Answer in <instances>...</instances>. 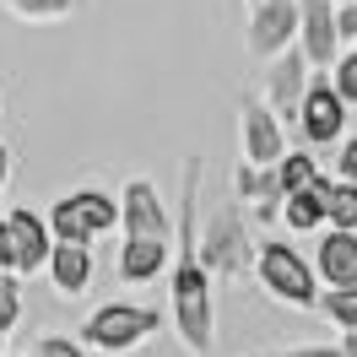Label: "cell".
<instances>
[{
    "mask_svg": "<svg viewBox=\"0 0 357 357\" xmlns=\"http://www.w3.org/2000/svg\"><path fill=\"white\" fill-rule=\"evenodd\" d=\"M211 276L201 255V157H184V195H178V249H174V331L184 352L206 357L217 347V303H211Z\"/></svg>",
    "mask_w": 357,
    "mask_h": 357,
    "instance_id": "cell-1",
    "label": "cell"
},
{
    "mask_svg": "<svg viewBox=\"0 0 357 357\" xmlns=\"http://www.w3.org/2000/svg\"><path fill=\"white\" fill-rule=\"evenodd\" d=\"M157 331H162V314L146 309V303H103V309L87 314L82 341H87L92 352L130 357V352H141V347H146Z\"/></svg>",
    "mask_w": 357,
    "mask_h": 357,
    "instance_id": "cell-2",
    "label": "cell"
},
{
    "mask_svg": "<svg viewBox=\"0 0 357 357\" xmlns=\"http://www.w3.org/2000/svg\"><path fill=\"white\" fill-rule=\"evenodd\" d=\"M255 282L266 287L271 303L319 309V271H314L292 244H260V255H255Z\"/></svg>",
    "mask_w": 357,
    "mask_h": 357,
    "instance_id": "cell-3",
    "label": "cell"
},
{
    "mask_svg": "<svg viewBox=\"0 0 357 357\" xmlns=\"http://www.w3.org/2000/svg\"><path fill=\"white\" fill-rule=\"evenodd\" d=\"M201 255L217 276H244L255 271V255H260V238L244 227V201H222L201 227Z\"/></svg>",
    "mask_w": 357,
    "mask_h": 357,
    "instance_id": "cell-4",
    "label": "cell"
},
{
    "mask_svg": "<svg viewBox=\"0 0 357 357\" xmlns=\"http://www.w3.org/2000/svg\"><path fill=\"white\" fill-rule=\"evenodd\" d=\"M119 222H125V206H119V195L98 190V184H87V190H70V195H60V201L49 206V227H54V238H70V244H92V238L114 233Z\"/></svg>",
    "mask_w": 357,
    "mask_h": 357,
    "instance_id": "cell-5",
    "label": "cell"
},
{
    "mask_svg": "<svg viewBox=\"0 0 357 357\" xmlns=\"http://www.w3.org/2000/svg\"><path fill=\"white\" fill-rule=\"evenodd\" d=\"M298 27H303V0H255L244 44L255 60H276L282 49L298 44Z\"/></svg>",
    "mask_w": 357,
    "mask_h": 357,
    "instance_id": "cell-6",
    "label": "cell"
},
{
    "mask_svg": "<svg viewBox=\"0 0 357 357\" xmlns=\"http://www.w3.org/2000/svg\"><path fill=\"white\" fill-rule=\"evenodd\" d=\"M238 157H249V162H282L287 157V130H282V114L266 103V92L238 98Z\"/></svg>",
    "mask_w": 357,
    "mask_h": 357,
    "instance_id": "cell-7",
    "label": "cell"
},
{
    "mask_svg": "<svg viewBox=\"0 0 357 357\" xmlns=\"http://www.w3.org/2000/svg\"><path fill=\"white\" fill-rule=\"evenodd\" d=\"M119 206H125V222H119L125 238H178V217H168V206H162L152 178H141V174L125 178Z\"/></svg>",
    "mask_w": 357,
    "mask_h": 357,
    "instance_id": "cell-8",
    "label": "cell"
},
{
    "mask_svg": "<svg viewBox=\"0 0 357 357\" xmlns=\"http://www.w3.org/2000/svg\"><path fill=\"white\" fill-rule=\"evenodd\" d=\"M309 82H314V66H309V54H303V44H292L282 49L276 60H266V103L282 119H298L303 114V98H309Z\"/></svg>",
    "mask_w": 357,
    "mask_h": 357,
    "instance_id": "cell-9",
    "label": "cell"
},
{
    "mask_svg": "<svg viewBox=\"0 0 357 357\" xmlns=\"http://www.w3.org/2000/svg\"><path fill=\"white\" fill-rule=\"evenodd\" d=\"M347 109H352V103L335 92L331 70H314L309 98H303V114H298L303 141H309V146H331V141H341V130H347Z\"/></svg>",
    "mask_w": 357,
    "mask_h": 357,
    "instance_id": "cell-10",
    "label": "cell"
},
{
    "mask_svg": "<svg viewBox=\"0 0 357 357\" xmlns=\"http://www.w3.org/2000/svg\"><path fill=\"white\" fill-rule=\"evenodd\" d=\"M298 44L309 54L314 70H331L341 60V6L335 0H303V27H298Z\"/></svg>",
    "mask_w": 357,
    "mask_h": 357,
    "instance_id": "cell-11",
    "label": "cell"
},
{
    "mask_svg": "<svg viewBox=\"0 0 357 357\" xmlns=\"http://www.w3.org/2000/svg\"><path fill=\"white\" fill-rule=\"evenodd\" d=\"M233 190H238V201L249 206V217H282L287 184H282V168H276V162H249V157H238Z\"/></svg>",
    "mask_w": 357,
    "mask_h": 357,
    "instance_id": "cell-12",
    "label": "cell"
},
{
    "mask_svg": "<svg viewBox=\"0 0 357 357\" xmlns=\"http://www.w3.org/2000/svg\"><path fill=\"white\" fill-rule=\"evenodd\" d=\"M6 217H11V233H17V271H22V276L49 271V255H54V227H49V217L33 211V206H11Z\"/></svg>",
    "mask_w": 357,
    "mask_h": 357,
    "instance_id": "cell-13",
    "label": "cell"
},
{
    "mask_svg": "<svg viewBox=\"0 0 357 357\" xmlns=\"http://www.w3.org/2000/svg\"><path fill=\"white\" fill-rule=\"evenodd\" d=\"M314 271L325 287H352L357 282V227H325L314 244Z\"/></svg>",
    "mask_w": 357,
    "mask_h": 357,
    "instance_id": "cell-14",
    "label": "cell"
},
{
    "mask_svg": "<svg viewBox=\"0 0 357 357\" xmlns=\"http://www.w3.org/2000/svg\"><path fill=\"white\" fill-rule=\"evenodd\" d=\"M174 249H178V238H125V249H119V282H130V287L157 282L162 271L174 266Z\"/></svg>",
    "mask_w": 357,
    "mask_h": 357,
    "instance_id": "cell-15",
    "label": "cell"
},
{
    "mask_svg": "<svg viewBox=\"0 0 357 357\" xmlns=\"http://www.w3.org/2000/svg\"><path fill=\"white\" fill-rule=\"evenodd\" d=\"M331 174H319L314 184H303V190H292L287 201H282V222H287V233H319V227H331Z\"/></svg>",
    "mask_w": 357,
    "mask_h": 357,
    "instance_id": "cell-16",
    "label": "cell"
},
{
    "mask_svg": "<svg viewBox=\"0 0 357 357\" xmlns=\"http://www.w3.org/2000/svg\"><path fill=\"white\" fill-rule=\"evenodd\" d=\"M49 287L60 298H82L92 287V244H70V238H54V255H49Z\"/></svg>",
    "mask_w": 357,
    "mask_h": 357,
    "instance_id": "cell-17",
    "label": "cell"
},
{
    "mask_svg": "<svg viewBox=\"0 0 357 357\" xmlns=\"http://www.w3.org/2000/svg\"><path fill=\"white\" fill-rule=\"evenodd\" d=\"M319 314L331 319L335 331H352L357 325V282L352 287H325L319 292Z\"/></svg>",
    "mask_w": 357,
    "mask_h": 357,
    "instance_id": "cell-18",
    "label": "cell"
},
{
    "mask_svg": "<svg viewBox=\"0 0 357 357\" xmlns=\"http://www.w3.org/2000/svg\"><path fill=\"white\" fill-rule=\"evenodd\" d=\"M6 11L22 17V22H60L76 11V0H6Z\"/></svg>",
    "mask_w": 357,
    "mask_h": 357,
    "instance_id": "cell-19",
    "label": "cell"
},
{
    "mask_svg": "<svg viewBox=\"0 0 357 357\" xmlns=\"http://www.w3.org/2000/svg\"><path fill=\"white\" fill-rule=\"evenodd\" d=\"M22 271H0V331H17L22 319Z\"/></svg>",
    "mask_w": 357,
    "mask_h": 357,
    "instance_id": "cell-20",
    "label": "cell"
},
{
    "mask_svg": "<svg viewBox=\"0 0 357 357\" xmlns=\"http://www.w3.org/2000/svg\"><path fill=\"white\" fill-rule=\"evenodd\" d=\"M276 168H282V184H287V195H292V190H303V184H314V178L325 174L314 152H287L282 162H276Z\"/></svg>",
    "mask_w": 357,
    "mask_h": 357,
    "instance_id": "cell-21",
    "label": "cell"
},
{
    "mask_svg": "<svg viewBox=\"0 0 357 357\" xmlns=\"http://www.w3.org/2000/svg\"><path fill=\"white\" fill-rule=\"evenodd\" d=\"M325 206H331V227H357V178H335Z\"/></svg>",
    "mask_w": 357,
    "mask_h": 357,
    "instance_id": "cell-22",
    "label": "cell"
},
{
    "mask_svg": "<svg viewBox=\"0 0 357 357\" xmlns=\"http://www.w3.org/2000/svg\"><path fill=\"white\" fill-rule=\"evenodd\" d=\"M33 357H92V347L82 335H38V341H33Z\"/></svg>",
    "mask_w": 357,
    "mask_h": 357,
    "instance_id": "cell-23",
    "label": "cell"
},
{
    "mask_svg": "<svg viewBox=\"0 0 357 357\" xmlns=\"http://www.w3.org/2000/svg\"><path fill=\"white\" fill-rule=\"evenodd\" d=\"M331 82H335V92L357 109V49H352V54H341V60L331 66Z\"/></svg>",
    "mask_w": 357,
    "mask_h": 357,
    "instance_id": "cell-24",
    "label": "cell"
},
{
    "mask_svg": "<svg viewBox=\"0 0 357 357\" xmlns=\"http://www.w3.org/2000/svg\"><path fill=\"white\" fill-rule=\"evenodd\" d=\"M0 271H17V233H11L6 211H0Z\"/></svg>",
    "mask_w": 357,
    "mask_h": 357,
    "instance_id": "cell-25",
    "label": "cell"
},
{
    "mask_svg": "<svg viewBox=\"0 0 357 357\" xmlns=\"http://www.w3.org/2000/svg\"><path fill=\"white\" fill-rule=\"evenodd\" d=\"M335 178H357V135L335 146Z\"/></svg>",
    "mask_w": 357,
    "mask_h": 357,
    "instance_id": "cell-26",
    "label": "cell"
},
{
    "mask_svg": "<svg viewBox=\"0 0 357 357\" xmlns=\"http://www.w3.org/2000/svg\"><path fill=\"white\" fill-rule=\"evenodd\" d=\"M271 357H347L341 347H325V341H314V347H287V352H271Z\"/></svg>",
    "mask_w": 357,
    "mask_h": 357,
    "instance_id": "cell-27",
    "label": "cell"
},
{
    "mask_svg": "<svg viewBox=\"0 0 357 357\" xmlns=\"http://www.w3.org/2000/svg\"><path fill=\"white\" fill-rule=\"evenodd\" d=\"M335 6H341V38L357 44V0H335Z\"/></svg>",
    "mask_w": 357,
    "mask_h": 357,
    "instance_id": "cell-28",
    "label": "cell"
},
{
    "mask_svg": "<svg viewBox=\"0 0 357 357\" xmlns=\"http://www.w3.org/2000/svg\"><path fill=\"white\" fill-rule=\"evenodd\" d=\"M6 184H11V146L0 141V190H6Z\"/></svg>",
    "mask_w": 357,
    "mask_h": 357,
    "instance_id": "cell-29",
    "label": "cell"
},
{
    "mask_svg": "<svg viewBox=\"0 0 357 357\" xmlns=\"http://www.w3.org/2000/svg\"><path fill=\"white\" fill-rule=\"evenodd\" d=\"M341 352L357 357V325H352V331H341Z\"/></svg>",
    "mask_w": 357,
    "mask_h": 357,
    "instance_id": "cell-30",
    "label": "cell"
},
{
    "mask_svg": "<svg viewBox=\"0 0 357 357\" xmlns=\"http://www.w3.org/2000/svg\"><path fill=\"white\" fill-rule=\"evenodd\" d=\"M0 357H6V331H0Z\"/></svg>",
    "mask_w": 357,
    "mask_h": 357,
    "instance_id": "cell-31",
    "label": "cell"
},
{
    "mask_svg": "<svg viewBox=\"0 0 357 357\" xmlns=\"http://www.w3.org/2000/svg\"><path fill=\"white\" fill-rule=\"evenodd\" d=\"M249 6H255V0H249Z\"/></svg>",
    "mask_w": 357,
    "mask_h": 357,
    "instance_id": "cell-32",
    "label": "cell"
}]
</instances>
